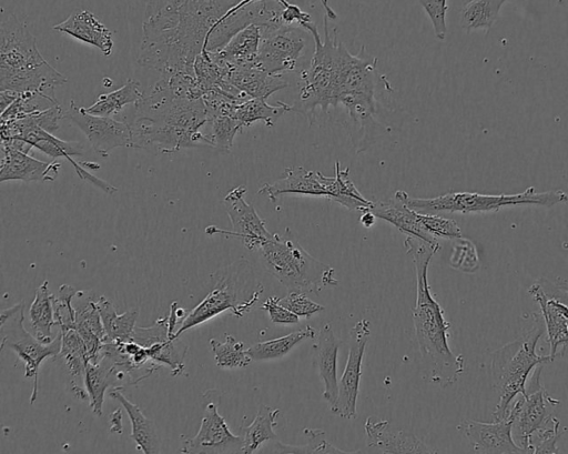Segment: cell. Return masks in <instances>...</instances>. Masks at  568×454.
Listing matches in <instances>:
<instances>
[{
    "mask_svg": "<svg viewBox=\"0 0 568 454\" xmlns=\"http://www.w3.org/2000/svg\"><path fill=\"white\" fill-rule=\"evenodd\" d=\"M241 0H149L138 62L169 77L194 73L196 57Z\"/></svg>",
    "mask_w": 568,
    "mask_h": 454,
    "instance_id": "6da1fadb",
    "label": "cell"
},
{
    "mask_svg": "<svg viewBox=\"0 0 568 454\" xmlns=\"http://www.w3.org/2000/svg\"><path fill=\"white\" fill-rule=\"evenodd\" d=\"M135 109L130 122L135 149L173 153L184 148L212 147L207 134L201 131L209 122L203 99L175 98L164 79L144 92Z\"/></svg>",
    "mask_w": 568,
    "mask_h": 454,
    "instance_id": "7a4b0ae2",
    "label": "cell"
},
{
    "mask_svg": "<svg viewBox=\"0 0 568 454\" xmlns=\"http://www.w3.org/2000/svg\"><path fill=\"white\" fill-rule=\"evenodd\" d=\"M404 246L416 272V302L412 316L419 352L424 363L429 366V381L446 387L454 384L464 372L465 360L449 347L450 323L432 295L428 283V265L440 244L407 235Z\"/></svg>",
    "mask_w": 568,
    "mask_h": 454,
    "instance_id": "3957f363",
    "label": "cell"
},
{
    "mask_svg": "<svg viewBox=\"0 0 568 454\" xmlns=\"http://www.w3.org/2000/svg\"><path fill=\"white\" fill-rule=\"evenodd\" d=\"M67 78L49 64L36 38L14 14L2 9L0 22V91L53 93Z\"/></svg>",
    "mask_w": 568,
    "mask_h": 454,
    "instance_id": "277c9868",
    "label": "cell"
},
{
    "mask_svg": "<svg viewBox=\"0 0 568 454\" xmlns=\"http://www.w3.org/2000/svg\"><path fill=\"white\" fill-rule=\"evenodd\" d=\"M524 319L519 335L491 353L490 376L498 396L493 421L506 418L514 398L527 393L526 384L532 370L551 362L549 355L536 352L545 332L542 317L540 320L538 314L532 313Z\"/></svg>",
    "mask_w": 568,
    "mask_h": 454,
    "instance_id": "5b68a950",
    "label": "cell"
},
{
    "mask_svg": "<svg viewBox=\"0 0 568 454\" xmlns=\"http://www.w3.org/2000/svg\"><path fill=\"white\" fill-rule=\"evenodd\" d=\"M264 268L288 291L316 293L336 286L335 269L313 258L296 240L290 228L258 249Z\"/></svg>",
    "mask_w": 568,
    "mask_h": 454,
    "instance_id": "8992f818",
    "label": "cell"
},
{
    "mask_svg": "<svg viewBox=\"0 0 568 454\" xmlns=\"http://www.w3.org/2000/svg\"><path fill=\"white\" fill-rule=\"evenodd\" d=\"M212 275L215 279L213 289L186 314L175 332L176 337L225 311H231L236 317L244 316L256 305L264 291L251 263L244 258L219 269Z\"/></svg>",
    "mask_w": 568,
    "mask_h": 454,
    "instance_id": "52a82bcc",
    "label": "cell"
},
{
    "mask_svg": "<svg viewBox=\"0 0 568 454\" xmlns=\"http://www.w3.org/2000/svg\"><path fill=\"white\" fill-rule=\"evenodd\" d=\"M325 10L324 40L313 22L305 26L315 41V50L310 67L301 73V88L298 103L287 104V111L301 113L310 124L315 121L316 109L327 112L334 104L335 74L337 65V51L339 40L336 32L329 28L328 21L336 18L327 0H321Z\"/></svg>",
    "mask_w": 568,
    "mask_h": 454,
    "instance_id": "ba28073f",
    "label": "cell"
},
{
    "mask_svg": "<svg viewBox=\"0 0 568 454\" xmlns=\"http://www.w3.org/2000/svg\"><path fill=\"white\" fill-rule=\"evenodd\" d=\"M410 209L424 214L448 213H486L496 212L506 206L537 205L551 208L568 201L562 190L537 192L534 186L516 194H483L477 192H448L435 198H412L405 191L394 194Z\"/></svg>",
    "mask_w": 568,
    "mask_h": 454,
    "instance_id": "9c48e42d",
    "label": "cell"
},
{
    "mask_svg": "<svg viewBox=\"0 0 568 454\" xmlns=\"http://www.w3.org/2000/svg\"><path fill=\"white\" fill-rule=\"evenodd\" d=\"M377 59L361 51L352 54L343 42L338 43L335 74L334 104H342L355 128L366 127L376 112Z\"/></svg>",
    "mask_w": 568,
    "mask_h": 454,
    "instance_id": "30bf717a",
    "label": "cell"
},
{
    "mask_svg": "<svg viewBox=\"0 0 568 454\" xmlns=\"http://www.w3.org/2000/svg\"><path fill=\"white\" fill-rule=\"evenodd\" d=\"M23 320V301L1 311L0 351L7 347L13 351L24 363V377L32 379L33 381L30 396V404H33L38 396L40 365L45 359L59 355L62 345V334L59 331L51 342L42 343L24 329Z\"/></svg>",
    "mask_w": 568,
    "mask_h": 454,
    "instance_id": "8fae6325",
    "label": "cell"
},
{
    "mask_svg": "<svg viewBox=\"0 0 568 454\" xmlns=\"http://www.w3.org/2000/svg\"><path fill=\"white\" fill-rule=\"evenodd\" d=\"M33 113L20 119L1 121V139H19L53 159L64 158L83 181L110 195L118 191L115 186L91 174L83 168V163L80 164L73 159V155H84L83 143L58 139L37 123Z\"/></svg>",
    "mask_w": 568,
    "mask_h": 454,
    "instance_id": "7c38bea8",
    "label": "cell"
},
{
    "mask_svg": "<svg viewBox=\"0 0 568 454\" xmlns=\"http://www.w3.org/2000/svg\"><path fill=\"white\" fill-rule=\"evenodd\" d=\"M542 365L535 369L530 377L527 393L518 395L511 404L508 416L513 418V436L527 453H532V434L548 425L559 400L551 397L540 383Z\"/></svg>",
    "mask_w": 568,
    "mask_h": 454,
    "instance_id": "4fadbf2b",
    "label": "cell"
},
{
    "mask_svg": "<svg viewBox=\"0 0 568 454\" xmlns=\"http://www.w3.org/2000/svg\"><path fill=\"white\" fill-rule=\"evenodd\" d=\"M260 27L262 38L256 65L271 74L294 70L305 49L302 31L293 26Z\"/></svg>",
    "mask_w": 568,
    "mask_h": 454,
    "instance_id": "5bb4252c",
    "label": "cell"
},
{
    "mask_svg": "<svg viewBox=\"0 0 568 454\" xmlns=\"http://www.w3.org/2000/svg\"><path fill=\"white\" fill-rule=\"evenodd\" d=\"M245 193L246 186L237 185L224 196L223 202L232 223V231L209 225L205 233L235 236L247 250L258 251L263 243L272 239L273 234L267 231L265 221L260 218L254 206L245 201Z\"/></svg>",
    "mask_w": 568,
    "mask_h": 454,
    "instance_id": "9a60e30c",
    "label": "cell"
},
{
    "mask_svg": "<svg viewBox=\"0 0 568 454\" xmlns=\"http://www.w3.org/2000/svg\"><path fill=\"white\" fill-rule=\"evenodd\" d=\"M369 335V322L366 319L357 321L349 331L347 361L338 381L336 403L331 408L335 415L346 420L357 416L356 403L362 375L361 367Z\"/></svg>",
    "mask_w": 568,
    "mask_h": 454,
    "instance_id": "2e32d148",
    "label": "cell"
},
{
    "mask_svg": "<svg viewBox=\"0 0 568 454\" xmlns=\"http://www.w3.org/2000/svg\"><path fill=\"white\" fill-rule=\"evenodd\" d=\"M65 118L84 133L91 148L102 158L116 148H133L132 129L128 122L88 113L73 101L65 111Z\"/></svg>",
    "mask_w": 568,
    "mask_h": 454,
    "instance_id": "e0dca14e",
    "label": "cell"
},
{
    "mask_svg": "<svg viewBox=\"0 0 568 454\" xmlns=\"http://www.w3.org/2000/svg\"><path fill=\"white\" fill-rule=\"evenodd\" d=\"M243 437L234 435L224 417L217 411V404L209 402L199 432L184 438L181 453H242Z\"/></svg>",
    "mask_w": 568,
    "mask_h": 454,
    "instance_id": "ac0fdd59",
    "label": "cell"
},
{
    "mask_svg": "<svg viewBox=\"0 0 568 454\" xmlns=\"http://www.w3.org/2000/svg\"><path fill=\"white\" fill-rule=\"evenodd\" d=\"M457 428L479 453H527L513 436V418L507 416L490 423L464 420Z\"/></svg>",
    "mask_w": 568,
    "mask_h": 454,
    "instance_id": "d6986e66",
    "label": "cell"
},
{
    "mask_svg": "<svg viewBox=\"0 0 568 454\" xmlns=\"http://www.w3.org/2000/svg\"><path fill=\"white\" fill-rule=\"evenodd\" d=\"M0 182L4 181H54L60 163L43 162L22 151L11 141L1 139Z\"/></svg>",
    "mask_w": 568,
    "mask_h": 454,
    "instance_id": "ffe728a7",
    "label": "cell"
},
{
    "mask_svg": "<svg viewBox=\"0 0 568 454\" xmlns=\"http://www.w3.org/2000/svg\"><path fill=\"white\" fill-rule=\"evenodd\" d=\"M366 445L378 453H436L413 433L394 430L387 420L368 416L365 421Z\"/></svg>",
    "mask_w": 568,
    "mask_h": 454,
    "instance_id": "44dd1931",
    "label": "cell"
},
{
    "mask_svg": "<svg viewBox=\"0 0 568 454\" xmlns=\"http://www.w3.org/2000/svg\"><path fill=\"white\" fill-rule=\"evenodd\" d=\"M342 341L335 335L331 324H324L313 345V361L323 383V398L329 410L335 405L338 395L337 352Z\"/></svg>",
    "mask_w": 568,
    "mask_h": 454,
    "instance_id": "7402d4cb",
    "label": "cell"
},
{
    "mask_svg": "<svg viewBox=\"0 0 568 454\" xmlns=\"http://www.w3.org/2000/svg\"><path fill=\"white\" fill-rule=\"evenodd\" d=\"M328 176L320 171L306 170L303 167L287 168L284 176L272 184H264L258 194L266 195L271 202H276L283 194H302L328 198Z\"/></svg>",
    "mask_w": 568,
    "mask_h": 454,
    "instance_id": "603a6c76",
    "label": "cell"
},
{
    "mask_svg": "<svg viewBox=\"0 0 568 454\" xmlns=\"http://www.w3.org/2000/svg\"><path fill=\"white\" fill-rule=\"evenodd\" d=\"M52 29L99 49L106 57L112 53V32L89 10H74Z\"/></svg>",
    "mask_w": 568,
    "mask_h": 454,
    "instance_id": "cb8c5ba5",
    "label": "cell"
},
{
    "mask_svg": "<svg viewBox=\"0 0 568 454\" xmlns=\"http://www.w3.org/2000/svg\"><path fill=\"white\" fill-rule=\"evenodd\" d=\"M528 294L537 302L541 311L545 331L550 346L551 362L565 353L568 345V320L560 312L551 297H548L536 281L528 289Z\"/></svg>",
    "mask_w": 568,
    "mask_h": 454,
    "instance_id": "d4e9b609",
    "label": "cell"
},
{
    "mask_svg": "<svg viewBox=\"0 0 568 454\" xmlns=\"http://www.w3.org/2000/svg\"><path fill=\"white\" fill-rule=\"evenodd\" d=\"M261 38V27L250 24L237 31L221 49L209 52L229 68L254 65L257 63Z\"/></svg>",
    "mask_w": 568,
    "mask_h": 454,
    "instance_id": "484cf974",
    "label": "cell"
},
{
    "mask_svg": "<svg viewBox=\"0 0 568 454\" xmlns=\"http://www.w3.org/2000/svg\"><path fill=\"white\" fill-rule=\"evenodd\" d=\"M225 79L248 98L267 99L288 85L282 74H271L256 64L230 68Z\"/></svg>",
    "mask_w": 568,
    "mask_h": 454,
    "instance_id": "4316f807",
    "label": "cell"
},
{
    "mask_svg": "<svg viewBox=\"0 0 568 454\" xmlns=\"http://www.w3.org/2000/svg\"><path fill=\"white\" fill-rule=\"evenodd\" d=\"M378 219L385 220L402 233L419 238L429 243H436L437 238L432 235L422 225L418 212L410 209L404 201L395 196L389 200L375 201L369 209Z\"/></svg>",
    "mask_w": 568,
    "mask_h": 454,
    "instance_id": "83f0119b",
    "label": "cell"
},
{
    "mask_svg": "<svg viewBox=\"0 0 568 454\" xmlns=\"http://www.w3.org/2000/svg\"><path fill=\"white\" fill-rule=\"evenodd\" d=\"M120 390L121 387L111 389L109 396L120 402L128 413L132 427L130 437L136 444V448L145 454L159 453L160 440L154 423L143 414L136 404L130 402Z\"/></svg>",
    "mask_w": 568,
    "mask_h": 454,
    "instance_id": "f1b7e54d",
    "label": "cell"
},
{
    "mask_svg": "<svg viewBox=\"0 0 568 454\" xmlns=\"http://www.w3.org/2000/svg\"><path fill=\"white\" fill-rule=\"evenodd\" d=\"M75 331L82 337L92 361L103 343L109 342L95 301H88L75 309Z\"/></svg>",
    "mask_w": 568,
    "mask_h": 454,
    "instance_id": "f546056e",
    "label": "cell"
},
{
    "mask_svg": "<svg viewBox=\"0 0 568 454\" xmlns=\"http://www.w3.org/2000/svg\"><path fill=\"white\" fill-rule=\"evenodd\" d=\"M143 95L141 82L136 79H129L121 88L100 94L92 105L83 109L94 115L114 118L125 107L136 104Z\"/></svg>",
    "mask_w": 568,
    "mask_h": 454,
    "instance_id": "4dcf8cb0",
    "label": "cell"
},
{
    "mask_svg": "<svg viewBox=\"0 0 568 454\" xmlns=\"http://www.w3.org/2000/svg\"><path fill=\"white\" fill-rule=\"evenodd\" d=\"M280 413L278 408L265 404L258 406L252 423L240 428V435L243 437L242 453H254L265 442L277 438L274 426L277 424L276 417Z\"/></svg>",
    "mask_w": 568,
    "mask_h": 454,
    "instance_id": "1f68e13d",
    "label": "cell"
},
{
    "mask_svg": "<svg viewBox=\"0 0 568 454\" xmlns=\"http://www.w3.org/2000/svg\"><path fill=\"white\" fill-rule=\"evenodd\" d=\"M95 303L109 342L131 341L139 310L130 309L125 313L118 314L112 302L103 295Z\"/></svg>",
    "mask_w": 568,
    "mask_h": 454,
    "instance_id": "d6a6232c",
    "label": "cell"
},
{
    "mask_svg": "<svg viewBox=\"0 0 568 454\" xmlns=\"http://www.w3.org/2000/svg\"><path fill=\"white\" fill-rule=\"evenodd\" d=\"M53 294L49 282L44 280L37 289L34 299L29 307V321L34 336L42 343H49L54 337L52 326L55 325L52 303Z\"/></svg>",
    "mask_w": 568,
    "mask_h": 454,
    "instance_id": "836d02e7",
    "label": "cell"
},
{
    "mask_svg": "<svg viewBox=\"0 0 568 454\" xmlns=\"http://www.w3.org/2000/svg\"><path fill=\"white\" fill-rule=\"evenodd\" d=\"M329 200L339 203L348 210H369L373 201L367 200L358 191L349 176L348 168L342 169L339 162H335V175L328 176L327 182Z\"/></svg>",
    "mask_w": 568,
    "mask_h": 454,
    "instance_id": "e575fe53",
    "label": "cell"
},
{
    "mask_svg": "<svg viewBox=\"0 0 568 454\" xmlns=\"http://www.w3.org/2000/svg\"><path fill=\"white\" fill-rule=\"evenodd\" d=\"M317 333L311 325L301 327L282 337L258 342L247 349L254 361L274 360L285 356L292 349L306 339H315Z\"/></svg>",
    "mask_w": 568,
    "mask_h": 454,
    "instance_id": "d590c367",
    "label": "cell"
},
{
    "mask_svg": "<svg viewBox=\"0 0 568 454\" xmlns=\"http://www.w3.org/2000/svg\"><path fill=\"white\" fill-rule=\"evenodd\" d=\"M61 334L62 345L58 356L63 361L72 382L80 381L84 384L87 363L89 362L87 346L75 329L63 330Z\"/></svg>",
    "mask_w": 568,
    "mask_h": 454,
    "instance_id": "8d00e7d4",
    "label": "cell"
},
{
    "mask_svg": "<svg viewBox=\"0 0 568 454\" xmlns=\"http://www.w3.org/2000/svg\"><path fill=\"white\" fill-rule=\"evenodd\" d=\"M507 1L508 0H470L460 10V27L467 32L478 29L488 32L497 20L503 4Z\"/></svg>",
    "mask_w": 568,
    "mask_h": 454,
    "instance_id": "74e56055",
    "label": "cell"
},
{
    "mask_svg": "<svg viewBox=\"0 0 568 454\" xmlns=\"http://www.w3.org/2000/svg\"><path fill=\"white\" fill-rule=\"evenodd\" d=\"M285 112H287V103L278 102L277 105H271L266 99L250 98L235 105L233 115L243 128L256 121H264L266 127H273Z\"/></svg>",
    "mask_w": 568,
    "mask_h": 454,
    "instance_id": "f35d334b",
    "label": "cell"
},
{
    "mask_svg": "<svg viewBox=\"0 0 568 454\" xmlns=\"http://www.w3.org/2000/svg\"><path fill=\"white\" fill-rule=\"evenodd\" d=\"M144 349L149 359L159 365L169 367L172 376L181 375L184 372V357L189 347L175 335Z\"/></svg>",
    "mask_w": 568,
    "mask_h": 454,
    "instance_id": "ab89813d",
    "label": "cell"
},
{
    "mask_svg": "<svg viewBox=\"0 0 568 454\" xmlns=\"http://www.w3.org/2000/svg\"><path fill=\"white\" fill-rule=\"evenodd\" d=\"M210 345L215 363L221 369L245 367L252 361L247 349H244V343L229 333L224 334V342L211 339Z\"/></svg>",
    "mask_w": 568,
    "mask_h": 454,
    "instance_id": "60d3db41",
    "label": "cell"
},
{
    "mask_svg": "<svg viewBox=\"0 0 568 454\" xmlns=\"http://www.w3.org/2000/svg\"><path fill=\"white\" fill-rule=\"evenodd\" d=\"M233 111L213 115L207 122L211 127L207 134L211 145L221 152H229L232 149L236 133L243 129L233 115Z\"/></svg>",
    "mask_w": 568,
    "mask_h": 454,
    "instance_id": "b9f144b4",
    "label": "cell"
},
{
    "mask_svg": "<svg viewBox=\"0 0 568 454\" xmlns=\"http://www.w3.org/2000/svg\"><path fill=\"white\" fill-rule=\"evenodd\" d=\"M303 434L307 441L305 445H287L278 438L275 440V453H354L341 450L331 444L326 433L321 428H304Z\"/></svg>",
    "mask_w": 568,
    "mask_h": 454,
    "instance_id": "7bdbcfd3",
    "label": "cell"
},
{
    "mask_svg": "<svg viewBox=\"0 0 568 454\" xmlns=\"http://www.w3.org/2000/svg\"><path fill=\"white\" fill-rule=\"evenodd\" d=\"M79 292L70 284H62L59 286L55 294H53L52 303L54 311L55 325L60 331L74 329L75 324V309L72 306V299Z\"/></svg>",
    "mask_w": 568,
    "mask_h": 454,
    "instance_id": "ee69618b",
    "label": "cell"
},
{
    "mask_svg": "<svg viewBox=\"0 0 568 454\" xmlns=\"http://www.w3.org/2000/svg\"><path fill=\"white\" fill-rule=\"evenodd\" d=\"M454 241L449 265L464 273H475L480 265L475 244L470 240L463 238L455 239Z\"/></svg>",
    "mask_w": 568,
    "mask_h": 454,
    "instance_id": "f6af8a7d",
    "label": "cell"
},
{
    "mask_svg": "<svg viewBox=\"0 0 568 454\" xmlns=\"http://www.w3.org/2000/svg\"><path fill=\"white\" fill-rule=\"evenodd\" d=\"M422 225L435 238L455 240L462 238V230L457 222L438 214L418 213Z\"/></svg>",
    "mask_w": 568,
    "mask_h": 454,
    "instance_id": "bcb514c9",
    "label": "cell"
},
{
    "mask_svg": "<svg viewBox=\"0 0 568 454\" xmlns=\"http://www.w3.org/2000/svg\"><path fill=\"white\" fill-rule=\"evenodd\" d=\"M174 334L169 331V317H159L151 326L138 327L135 326L132 340L143 347H149L159 342L168 340Z\"/></svg>",
    "mask_w": 568,
    "mask_h": 454,
    "instance_id": "7dc6e473",
    "label": "cell"
},
{
    "mask_svg": "<svg viewBox=\"0 0 568 454\" xmlns=\"http://www.w3.org/2000/svg\"><path fill=\"white\" fill-rule=\"evenodd\" d=\"M559 428L560 421L554 416L548 425L536 431L531 436L532 453H559V448L556 446V442L561 435Z\"/></svg>",
    "mask_w": 568,
    "mask_h": 454,
    "instance_id": "c3c4849f",
    "label": "cell"
},
{
    "mask_svg": "<svg viewBox=\"0 0 568 454\" xmlns=\"http://www.w3.org/2000/svg\"><path fill=\"white\" fill-rule=\"evenodd\" d=\"M278 302L298 317L310 319L325 310V306L313 302L304 292L298 291H290L286 296L278 299Z\"/></svg>",
    "mask_w": 568,
    "mask_h": 454,
    "instance_id": "681fc988",
    "label": "cell"
},
{
    "mask_svg": "<svg viewBox=\"0 0 568 454\" xmlns=\"http://www.w3.org/2000/svg\"><path fill=\"white\" fill-rule=\"evenodd\" d=\"M422 8L429 18L436 39L443 41L447 36L446 13L448 11L447 0H418Z\"/></svg>",
    "mask_w": 568,
    "mask_h": 454,
    "instance_id": "f907efd6",
    "label": "cell"
},
{
    "mask_svg": "<svg viewBox=\"0 0 568 454\" xmlns=\"http://www.w3.org/2000/svg\"><path fill=\"white\" fill-rule=\"evenodd\" d=\"M261 307L266 311L270 320L275 324L291 325L300 321V317L282 305L276 296L266 299Z\"/></svg>",
    "mask_w": 568,
    "mask_h": 454,
    "instance_id": "816d5d0a",
    "label": "cell"
},
{
    "mask_svg": "<svg viewBox=\"0 0 568 454\" xmlns=\"http://www.w3.org/2000/svg\"><path fill=\"white\" fill-rule=\"evenodd\" d=\"M281 20L285 26L297 23L303 29L306 24L312 22L310 13L304 12L297 4L292 2L283 8Z\"/></svg>",
    "mask_w": 568,
    "mask_h": 454,
    "instance_id": "f5cc1de1",
    "label": "cell"
},
{
    "mask_svg": "<svg viewBox=\"0 0 568 454\" xmlns=\"http://www.w3.org/2000/svg\"><path fill=\"white\" fill-rule=\"evenodd\" d=\"M537 282L548 297H552L568 306V283L554 282L546 278H539Z\"/></svg>",
    "mask_w": 568,
    "mask_h": 454,
    "instance_id": "db71d44e",
    "label": "cell"
},
{
    "mask_svg": "<svg viewBox=\"0 0 568 454\" xmlns=\"http://www.w3.org/2000/svg\"><path fill=\"white\" fill-rule=\"evenodd\" d=\"M110 430L113 433H121L122 426H121V412L120 410H115L110 418Z\"/></svg>",
    "mask_w": 568,
    "mask_h": 454,
    "instance_id": "11a10c76",
    "label": "cell"
},
{
    "mask_svg": "<svg viewBox=\"0 0 568 454\" xmlns=\"http://www.w3.org/2000/svg\"><path fill=\"white\" fill-rule=\"evenodd\" d=\"M375 220H376V215L371 211V210H365L362 212V215L359 218V222L365 226V228H371L374 225L375 223Z\"/></svg>",
    "mask_w": 568,
    "mask_h": 454,
    "instance_id": "9f6ffc18",
    "label": "cell"
},
{
    "mask_svg": "<svg viewBox=\"0 0 568 454\" xmlns=\"http://www.w3.org/2000/svg\"><path fill=\"white\" fill-rule=\"evenodd\" d=\"M552 299V297H551ZM554 302L556 303V305L558 306V309L560 310V312L566 316V319L568 320V306L555 299H552Z\"/></svg>",
    "mask_w": 568,
    "mask_h": 454,
    "instance_id": "6f0895ef",
    "label": "cell"
}]
</instances>
